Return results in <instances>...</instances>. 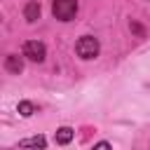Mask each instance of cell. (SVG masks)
Here are the masks:
<instances>
[{
  "label": "cell",
  "instance_id": "1",
  "mask_svg": "<svg viewBox=\"0 0 150 150\" xmlns=\"http://www.w3.org/2000/svg\"><path fill=\"white\" fill-rule=\"evenodd\" d=\"M75 52H77V56L84 59V61L96 59V56H98V40L91 38V35H82V38L77 40V45H75Z\"/></svg>",
  "mask_w": 150,
  "mask_h": 150
},
{
  "label": "cell",
  "instance_id": "8",
  "mask_svg": "<svg viewBox=\"0 0 150 150\" xmlns=\"http://www.w3.org/2000/svg\"><path fill=\"white\" fill-rule=\"evenodd\" d=\"M19 112H21L23 117H30V115L35 112V105H33L30 101H21V103H19Z\"/></svg>",
  "mask_w": 150,
  "mask_h": 150
},
{
  "label": "cell",
  "instance_id": "6",
  "mask_svg": "<svg viewBox=\"0 0 150 150\" xmlns=\"http://www.w3.org/2000/svg\"><path fill=\"white\" fill-rule=\"evenodd\" d=\"M70 138H73V129H70V127H61V129L56 131V143H59V145L70 143Z\"/></svg>",
  "mask_w": 150,
  "mask_h": 150
},
{
  "label": "cell",
  "instance_id": "7",
  "mask_svg": "<svg viewBox=\"0 0 150 150\" xmlns=\"http://www.w3.org/2000/svg\"><path fill=\"white\" fill-rule=\"evenodd\" d=\"M19 145H21V148H45L47 141H45L42 136H38V138H26V141H21Z\"/></svg>",
  "mask_w": 150,
  "mask_h": 150
},
{
  "label": "cell",
  "instance_id": "2",
  "mask_svg": "<svg viewBox=\"0 0 150 150\" xmlns=\"http://www.w3.org/2000/svg\"><path fill=\"white\" fill-rule=\"evenodd\" d=\"M52 12L59 21H70L77 12V0H54L52 2Z\"/></svg>",
  "mask_w": 150,
  "mask_h": 150
},
{
  "label": "cell",
  "instance_id": "3",
  "mask_svg": "<svg viewBox=\"0 0 150 150\" xmlns=\"http://www.w3.org/2000/svg\"><path fill=\"white\" fill-rule=\"evenodd\" d=\"M23 56L30 59V61H35V63H40V61H45L47 49H45L42 42H38V40H28V42L23 45Z\"/></svg>",
  "mask_w": 150,
  "mask_h": 150
},
{
  "label": "cell",
  "instance_id": "5",
  "mask_svg": "<svg viewBox=\"0 0 150 150\" xmlns=\"http://www.w3.org/2000/svg\"><path fill=\"white\" fill-rule=\"evenodd\" d=\"M23 16H26V21H38V16H40V5L38 2H28L26 7H23Z\"/></svg>",
  "mask_w": 150,
  "mask_h": 150
},
{
  "label": "cell",
  "instance_id": "4",
  "mask_svg": "<svg viewBox=\"0 0 150 150\" xmlns=\"http://www.w3.org/2000/svg\"><path fill=\"white\" fill-rule=\"evenodd\" d=\"M5 68L9 70V73H21L23 70V61H21V56H14V54H9L7 59H5Z\"/></svg>",
  "mask_w": 150,
  "mask_h": 150
}]
</instances>
